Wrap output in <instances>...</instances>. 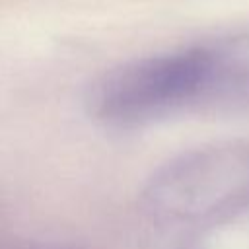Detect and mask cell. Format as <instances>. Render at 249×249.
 Masks as SVG:
<instances>
[{
	"instance_id": "1",
	"label": "cell",
	"mask_w": 249,
	"mask_h": 249,
	"mask_svg": "<svg viewBox=\"0 0 249 249\" xmlns=\"http://www.w3.org/2000/svg\"><path fill=\"white\" fill-rule=\"evenodd\" d=\"M212 72L206 51H181L119 64L99 76L88 93L95 119L130 124L196 93Z\"/></svg>"
}]
</instances>
